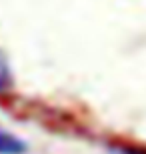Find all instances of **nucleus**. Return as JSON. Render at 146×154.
Returning a JSON list of instances; mask_svg holds the SVG:
<instances>
[{"mask_svg":"<svg viewBox=\"0 0 146 154\" xmlns=\"http://www.w3.org/2000/svg\"><path fill=\"white\" fill-rule=\"evenodd\" d=\"M28 146L20 136L0 128V154H26Z\"/></svg>","mask_w":146,"mask_h":154,"instance_id":"1","label":"nucleus"},{"mask_svg":"<svg viewBox=\"0 0 146 154\" xmlns=\"http://www.w3.org/2000/svg\"><path fill=\"white\" fill-rule=\"evenodd\" d=\"M12 86H14V78H12L10 62H8V58L0 52V94L10 92Z\"/></svg>","mask_w":146,"mask_h":154,"instance_id":"2","label":"nucleus"},{"mask_svg":"<svg viewBox=\"0 0 146 154\" xmlns=\"http://www.w3.org/2000/svg\"><path fill=\"white\" fill-rule=\"evenodd\" d=\"M112 154H146V148L140 146H132V144H120V146H112Z\"/></svg>","mask_w":146,"mask_h":154,"instance_id":"3","label":"nucleus"}]
</instances>
